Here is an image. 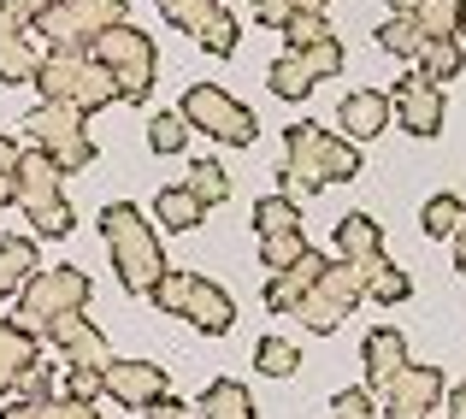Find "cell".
Here are the masks:
<instances>
[{"label":"cell","instance_id":"1","mask_svg":"<svg viewBox=\"0 0 466 419\" xmlns=\"http://www.w3.org/2000/svg\"><path fill=\"white\" fill-rule=\"evenodd\" d=\"M101 237H106V249H113V272L118 283H125L130 295H148L159 278H166V249H159V237H154V225L142 219V207H130V201H113L101 213Z\"/></svg>","mask_w":466,"mask_h":419},{"label":"cell","instance_id":"2","mask_svg":"<svg viewBox=\"0 0 466 419\" xmlns=\"http://www.w3.org/2000/svg\"><path fill=\"white\" fill-rule=\"evenodd\" d=\"M35 89L42 101H59V107H77L83 118H95L101 107L118 101V83L106 66H95L89 54H42V71H35Z\"/></svg>","mask_w":466,"mask_h":419},{"label":"cell","instance_id":"3","mask_svg":"<svg viewBox=\"0 0 466 419\" xmlns=\"http://www.w3.org/2000/svg\"><path fill=\"white\" fill-rule=\"evenodd\" d=\"M95 295L89 272H77V266H47V272H35L30 283L18 290V307H12V325L30 331V337H42L47 325H54L59 313H83Z\"/></svg>","mask_w":466,"mask_h":419},{"label":"cell","instance_id":"4","mask_svg":"<svg viewBox=\"0 0 466 419\" xmlns=\"http://www.w3.org/2000/svg\"><path fill=\"white\" fill-rule=\"evenodd\" d=\"M89 59L113 71L118 101H148V95H154L159 54H154V42L137 30V24H113V30H101V36H95V47H89Z\"/></svg>","mask_w":466,"mask_h":419},{"label":"cell","instance_id":"5","mask_svg":"<svg viewBox=\"0 0 466 419\" xmlns=\"http://www.w3.org/2000/svg\"><path fill=\"white\" fill-rule=\"evenodd\" d=\"M24 137L42 148V154L66 171V178H71V171H83V166H95V142H89V130H83V113H77V107L42 101L35 113H24Z\"/></svg>","mask_w":466,"mask_h":419},{"label":"cell","instance_id":"6","mask_svg":"<svg viewBox=\"0 0 466 419\" xmlns=\"http://www.w3.org/2000/svg\"><path fill=\"white\" fill-rule=\"evenodd\" d=\"M177 113L189 118V130H207L213 142H230V148H248L254 137H260L254 113L230 89H218V83H189L183 101H177Z\"/></svg>","mask_w":466,"mask_h":419},{"label":"cell","instance_id":"7","mask_svg":"<svg viewBox=\"0 0 466 419\" xmlns=\"http://www.w3.org/2000/svg\"><path fill=\"white\" fill-rule=\"evenodd\" d=\"M360 295H366V272L360 266H349V261H330L325 272H319V283L308 295H301V307H296V319L308 331H337L342 319L360 307Z\"/></svg>","mask_w":466,"mask_h":419},{"label":"cell","instance_id":"8","mask_svg":"<svg viewBox=\"0 0 466 419\" xmlns=\"http://www.w3.org/2000/svg\"><path fill=\"white\" fill-rule=\"evenodd\" d=\"M278 178H284L289 201H308V195L325 189V130L313 118H296L284 130V166H278Z\"/></svg>","mask_w":466,"mask_h":419},{"label":"cell","instance_id":"9","mask_svg":"<svg viewBox=\"0 0 466 419\" xmlns=\"http://www.w3.org/2000/svg\"><path fill=\"white\" fill-rule=\"evenodd\" d=\"M443 396H449L443 373H437V366L408 361L384 390H378V408H384V419H425L431 408H443Z\"/></svg>","mask_w":466,"mask_h":419},{"label":"cell","instance_id":"10","mask_svg":"<svg viewBox=\"0 0 466 419\" xmlns=\"http://www.w3.org/2000/svg\"><path fill=\"white\" fill-rule=\"evenodd\" d=\"M42 354H59L66 366H106L113 361V349H106V337L95 331L89 313H59L42 331Z\"/></svg>","mask_w":466,"mask_h":419},{"label":"cell","instance_id":"11","mask_svg":"<svg viewBox=\"0 0 466 419\" xmlns=\"http://www.w3.org/2000/svg\"><path fill=\"white\" fill-rule=\"evenodd\" d=\"M390 113H396V125H408L413 137H437V130H443V89L413 71V77H401L396 89H390Z\"/></svg>","mask_w":466,"mask_h":419},{"label":"cell","instance_id":"12","mask_svg":"<svg viewBox=\"0 0 466 419\" xmlns=\"http://www.w3.org/2000/svg\"><path fill=\"white\" fill-rule=\"evenodd\" d=\"M159 396H171V384H166V373H159L154 361H106V402L142 414Z\"/></svg>","mask_w":466,"mask_h":419},{"label":"cell","instance_id":"13","mask_svg":"<svg viewBox=\"0 0 466 419\" xmlns=\"http://www.w3.org/2000/svg\"><path fill=\"white\" fill-rule=\"evenodd\" d=\"M35 30L47 36V54H89L95 36H101V30H95V24L77 12V6H71V0H54V6H47L42 18H35Z\"/></svg>","mask_w":466,"mask_h":419},{"label":"cell","instance_id":"14","mask_svg":"<svg viewBox=\"0 0 466 419\" xmlns=\"http://www.w3.org/2000/svg\"><path fill=\"white\" fill-rule=\"evenodd\" d=\"M330 242H337V261L360 266V272L384 261V230H378L372 213H342L337 230H330Z\"/></svg>","mask_w":466,"mask_h":419},{"label":"cell","instance_id":"15","mask_svg":"<svg viewBox=\"0 0 466 419\" xmlns=\"http://www.w3.org/2000/svg\"><path fill=\"white\" fill-rule=\"evenodd\" d=\"M183 319H189L195 331H207V337H225V331L237 325V301H230V290H218L213 278H189Z\"/></svg>","mask_w":466,"mask_h":419},{"label":"cell","instance_id":"16","mask_svg":"<svg viewBox=\"0 0 466 419\" xmlns=\"http://www.w3.org/2000/svg\"><path fill=\"white\" fill-rule=\"evenodd\" d=\"M360 366H366V390H384L390 378L408 366V337H401V331H390V325L366 331V342H360Z\"/></svg>","mask_w":466,"mask_h":419},{"label":"cell","instance_id":"17","mask_svg":"<svg viewBox=\"0 0 466 419\" xmlns=\"http://www.w3.org/2000/svg\"><path fill=\"white\" fill-rule=\"evenodd\" d=\"M59 183H66V171H59L42 148H30V154L18 159V171H12V189H18V207H24V213H30V207L59 201Z\"/></svg>","mask_w":466,"mask_h":419},{"label":"cell","instance_id":"18","mask_svg":"<svg viewBox=\"0 0 466 419\" xmlns=\"http://www.w3.org/2000/svg\"><path fill=\"white\" fill-rule=\"evenodd\" d=\"M337 125H342V137H349V142H372L384 125H396V113H390V95H378V89H354L349 101L337 107Z\"/></svg>","mask_w":466,"mask_h":419},{"label":"cell","instance_id":"19","mask_svg":"<svg viewBox=\"0 0 466 419\" xmlns=\"http://www.w3.org/2000/svg\"><path fill=\"white\" fill-rule=\"evenodd\" d=\"M325 254H301V261L296 266H284V272H272V283H266V307H272V313H296V307H301V295H308L313 290V283H319V272H325Z\"/></svg>","mask_w":466,"mask_h":419},{"label":"cell","instance_id":"20","mask_svg":"<svg viewBox=\"0 0 466 419\" xmlns=\"http://www.w3.org/2000/svg\"><path fill=\"white\" fill-rule=\"evenodd\" d=\"M35 337L30 331H18L12 319H0V402H12V390H18V378L35 366Z\"/></svg>","mask_w":466,"mask_h":419},{"label":"cell","instance_id":"21","mask_svg":"<svg viewBox=\"0 0 466 419\" xmlns=\"http://www.w3.org/2000/svg\"><path fill=\"white\" fill-rule=\"evenodd\" d=\"M466 71V54H461V36H425V47H420V77L425 83H455Z\"/></svg>","mask_w":466,"mask_h":419},{"label":"cell","instance_id":"22","mask_svg":"<svg viewBox=\"0 0 466 419\" xmlns=\"http://www.w3.org/2000/svg\"><path fill=\"white\" fill-rule=\"evenodd\" d=\"M201 419H254V396L237 378H218L201 390Z\"/></svg>","mask_w":466,"mask_h":419},{"label":"cell","instance_id":"23","mask_svg":"<svg viewBox=\"0 0 466 419\" xmlns=\"http://www.w3.org/2000/svg\"><path fill=\"white\" fill-rule=\"evenodd\" d=\"M154 219H159L166 230H195V225L207 219V207L195 201L183 183H171V189H159V195H154Z\"/></svg>","mask_w":466,"mask_h":419},{"label":"cell","instance_id":"24","mask_svg":"<svg viewBox=\"0 0 466 419\" xmlns=\"http://www.w3.org/2000/svg\"><path fill=\"white\" fill-rule=\"evenodd\" d=\"M378 47H384L390 59H420L425 47V30L413 12H390V24H378Z\"/></svg>","mask_w":466,"mask_h":419},{"label":"cell","instance_id":"25","mask_svg":"<svg viewBox=\"0 0 466 419\" xmlns=\"http://www.w3.org/2000/svg\"><path fill=\"white\" fill-rule=\"evenodd\" d=\"M266 83H272V95H278V101H308L319 77H313L308 66H301V54H284V59H272Z\"/></svg>","mask_w":466,"mask_h":419},{"label":"cell","instance_id":"26","mask_svg":"<svg viewBox=\"0 0 466 419\" xmlns=\"http://www.w3.org/2000/svg\"><path fill=\"white\" fill-rule=\"evenodd\" d=\"M366 295H372L378 307H396V301L413 295V278L401 272L396 261H378V266H366Z\"/></svg>","mask_w":466,"mask_h":419},{"label":"cell","instance_id":"27","mask_svg":"<svg viewBox=\"0 0 466 419\" xmlns=\"http://www.w3.org/2000/svg\"><path fill=\"white\" fill-rule=\"evenodd\" d=\"M183 189H189L201 207H218V201L230 195V178H225V166H218V159H189V178H183Z\"/></svg>","mask_w":466,"mask_h":419},{"label":"cell","instance_id":"28","mask_svg":"<svg viewBox=\"0 0 466 419\" xmlns=\"http://www.w3.org/2000/svg\"><path fill=\"white\" fill-rule=\"evenodd\" d=\"M195 42H201L213 59H230V54H237V42H242V24H237V12H230V6H218L213 18L201 24V36H195Z\"/></svg>","mask_w":466,"mask_h":419},{"label":"cell","instance_id":"29","mask_svg":"<svg viewBox=\"0 0 466 419\" xmlns=\"http://www.w3.org/2000/svg\"><path fill=\"white\" fill-rule=\"evenodd\" d=\"M148 148L154 154H183V148H189V118H183L177 107H171V113H154L148 118Z\"/></svg>","mask_w":466,"mask_h":419},{"label":"cell","instance_id":"30","mask_svg":"<svg viewBox=\"0 0 466 419\" xmlns=\"http://www.w3.org/2000/svg\"><path fill=\"white\" fill-rule=\"evenodd\" d=\"M301 225V201H289V195H266V201H254V230L260 237H272V230H296Z\"/></svg>","mask_w":466,"mask_h":419},{"label":"cell","instance_id":"31","mask_svg":"<svg viewBox=\"0 0 466 419\" xmlns=\"http://www.w3.org/2000/svg\"><path fill=\"white\" fill-rule=\"evenodd\" d=\"M35 71H42V54H35L30 36H18V42L0 47V83H30Z\"/></svg>","mask_w":466,"mask_h":419},{"label":"cell","instance_id":"32","mask_svg":"<svg viewBox=\"0 0 466 419\" xmlns=\"http://www.w3.org/2000/svg\"><path fill=\"white\" fill-rule=\"evenodd\" d=\"M461 219H466V201H461V195H431V201H425V213H420V225H425V237H455Z\"/></svg>","mask_w":466,"mask_h":419},{"label":"cell","instance_id":"33","mask_svg":"<svg viewBox=\"0 0 466 419\" xmlns=\"http://www.w3.org/2000/svg\"><path fill=\"white\" fill-rule=\"evenodd\" d=\"M154 6H159V18L177 24L183 36H201V24L218 12V0H154Z\"/></svg>","mask_w":466,"mask_h":419},{"label":"cell","instance_id":"34","mask_svg":"<svg viewBox=\"0 0 466 419\" xmlns=\"http://www.w3.org/2000/svg\"><path fill=\"white\" fill-rule=\"evenodd\" d=\"M301 254H308V237H301V225H296V230H272V237H260V261L272 266V272L296 266Z\"/></svg>","mask_w":466,"mask_h":419},{"label":"cell","instance_id":"35","mask_svg":"<svg viewBox=\"0 0 466 419\" xmlns=\"http://www.w3.org/2000/svg\"><path fill=\"white\" fill-rule=\"evenodd\" d=\"M254 366H260L266 378H289L301 366V354H296V342H284V337H260V349H254Z\"/></svg>","mask_w":466,"mask_h":419},{"label":"cell","instance_id":"36","mask_svg":"<svg viewBox=\"0 0 466 419\" xmlns=\"http://www.w3.org/2000/svg\"><path fill=\"white\" fill-rule=\"evenodd\" d=\"M413 18L425 36H461V0H420Z\"/></svg>","mask_w":466,"mask_h":419},{"label":"cell","instance_id":"37","mask_svg":"<svg viewBox=\"0 0 466 419\" xmlns=\"http://www.w3.org/2000/svg\"><path fill=\"white\" fill-rule=\"evenodd\" d=\"M189 278L195 272H183V266H166V278L148 290V301L159 307V313H177L183 319V301H189Z\"/></svg>","mask_w":466,"mask_h":419},{"label":"cell","instance_id":"38","mask_svg":"<svg viewBox=\"0 0 466 419\" xmlns=\"http://www.w3.org/2000/svg\"><path fill=\"white\" fill-rule=\"evenodd\" d=\"M349 178H360V154H354L349 137L325 130V183H349Z\"/></svg>","mask_w":466,"mask_h":419},{"label":"cell","instance_id":"39","mask_svg":"<svg viewBox=\"0 0 466 419\" xmlns=\"http://www.w3.org/2000/svg\"><path fill=\"white\" fill-rule=\"evenodd\" d=\"M0 266H6V272L18 278V290H24V283L42 272V266H35V242L30 237H0Z\"/></svg>","mask_w":466,"mask_h":419},{"label":"cell","instance_id":"40","mask_svg":"<svg viewBox=\"0 0 466 419\" xmlns=\"http://www.w3.org/2000/svg\"><path fill=\"white\" fill-rule=\"evenodd\" d=\"M289 54H296V47H289ZM301 66H308L313 77H337V71H342V42H337V36H325V42L301 47Z\"/></svg>","mask_w":466,"mask_h":419},{"label":"cell","instance_id":"41","mask_svg":"<svg viewBox=\"0 0 466 419\" xmlns=\"http://www.w3.org/2000/svg\"><path fill=\"white\" fill-rule=\"evenodd\" d=\"M12 396H18V402H30V408L54 396V366H47V354H35V366L18 378V390H12Z\"/></svg>","mask_w":466,"mask_h":419},{"label":"cell","instance_id":"42","mask_svg":"<svg viewBox=\"0 0 466 419\" xmlns=\"http://www.w3.org/2000/svg\"><path fill=\"white\" fill-rule=\"evenodd\" d=\"M284 36H289V47H296V54H301V47L325 42V36H330V24H325V12H296V18L284 24Z\"/></svg>","mask_w":466,"mask_h":419},{"label":"cell","instance_id":"43","mask_svg":"<svg viewBox=\"0 0 466 419\" xmlns=\"http://www.w3.org/2000/svg\"><path fill=\"white\" fill-rule=\"evenodd\" d=\"M330 419H378V390H342V396H330Z\"/></svg>","mask_w":466,"mask_h":419},{"label":"cell","instance_id":"44","mask_svg":"<svg viewBox=\"0 0 466 419\" xmlns=\"http://www.w3.org/2000/svg\"><path fill=\"white\" fill-rule=\"evenodd\" d=\"M66 396H77V402H101V396H106V366H71Z\"/></svg>","mask_w":466,"mask_h":419},{"label":"cell","instance_id":"45","mask_svg":"<svg viewBox=\"0 0 466 419\" xmlns=\"http://www.w3.org/2000/svg\"><path fill=\"white\" fill-rule=\"evenodd\" d=\"M35 419H95V402H77V396H47V402H35Z\"/></svg>","mask_w":466,"mask_h":419},{"label":"cell","instance_id":"46","mask_svg":"<svg viewBox=\"0 0 466 419\" xmlns=\"http://www.w3.org/2000/svg\"><path fill=\"white\" fill-rule=\"evenodd\" d=\"M71 6H77L83 18L95 24V30H113V24H125V0H71Z\"/></svg>","mask_w":466,"mask_h":419},{"label":"cell","instance_id":"47","mask_svg":"<svg viewBox=\"0 0 466 419\" xmlns=\"http://www.w3.org/2000/svg\"><path fill=\"white\" fill-rule=\"evenodd\" d=\"M254 18H260L266 30H284V24L296 18V6H289V0H254Z\"/></svg>","mask_w":466,"mask_h":419},{"label":"cell","instance_id":"48","mask_svg":"<svg viewBox=\"0 0 466 419\" xmlns=\"http://www.w3.org/2000/svg\"><path fill=\"white\" fill-rule=\"evenodd\" d=\"M142 419H189V402H177V396H159L142 408Z\"/></svg>","mask_w":466,"mask_h":419},{"label":"cell","instance_id":"49","mask_svg":"<svg viewBox=\"0 0 466 419\" xmlns=\"http://www.w3.org/2000/svg\"><path fill=\"white\" fill-rule=\"evenodd\" d=\"M18 36H30V24H24L18 12L6 6V0H0V47H6V42H18Z\"/></svg>","mask_w":466,"mask_h":419},{"label":"cell","instance_id":"50","mask_svg":"<svg viewBox=\"0 0 466 419\" xmlns=\"http://www.w3.org/2000/svg\"><path fill=\"white\" fill-rule=\"evenodd\" d=\"M18 159H24L18 137H0V178H12V171H18Z\"/></svg>","mask_w":466,"mask_h":419},{"label":"cell","instance_id":"51","mask_svg":"<svg viewBox=\"0 0 466 419\" xmlns=\"http://www.w3.org/2000/svg\"><path fill=\"white\" fill-rule=\"evenodd\" d=\"M6 6H12V12H18V18H24V24H30V30H35V18H42V12H47V6H54V0H6Z\"/></svg>","mask_w":466,"mask_h":419},{"label":"cell","instance_id":"52","mask_svg":"<svg viewBox=\"0 0 466 419\" xmlns=\"http://www.w3.org/2000/svg\"><path fill=\"white\" fill-rule=\"evenodd\" d=\"M0 419H35V408H30V402H18V396H12V402H0Z\"/></svg>","mask_w":466,"mask_h":419},{"label":"cell","instance_id":"53","mask_svg":"<svg viewBox=\"0 0 466 419\" xmlns=\"http://www.w3.org/2000/svg\"><path fill=\"white\" fill-rule=\"evenodd\" d=\"M443 408H449V419H466V384H461V390H449Z\"/></svg>","mask_w":466,"mask_h":419},{"label":"cell","instance_id":"54","mask_svg":"<svg viewBox=\"0 0 466 419\" xmlns=\"http://www.w3.org/2000/svg\"><path fill=\"white\" fill-rule=\"evenodd\" d=\"M455 266L466 272V219H461V230H455Z\"/></svg>","mask_w":466,"mask_h":419},{"label":"cell","instance_id":"55","mask_svg":"<svg viewBox=\"0 0 466 419\" xmlns=\"http://www.w3.org/2000/svg\"><path fill=\"white\" fill-rule=\"evenodd\" d=\"M6 295H18V278H12L6 266H0V301H6Z\"/></svg>","mask_w":466,"mask_h":419},{"label":"cell","instance_id":"56","mask_svg":"<svg viewBox=\"0 0 466 419\" xmlns=\"http://www.w3.org/2000/svg\"><path fill=\"white\" fill-rule=\"evenodd\" d=\"M289 6H296V12H325L330 0H289Z\"/></svg>","mask_w":466,"mask_h":419},{"label":"cell","instance_id":"57","mask_svg":"<svg viewBox=\"0 0 466 419\" xmlns=\"http://www.w3.org/2000/svg\"><path fill=\"white\" fill-rule=\"evenodd\" d=\"M18 201V189H12V178H0V207H12Z\"/></svg>","mask_w":466,"mask_h":419},{"label":"cell","instance_id":"58","mask_svg":"<svg viewBox=\"0 0 466 419\" xmlns=\"http://www.w3.org/2000/svg\"><path fill=\"white\" fill-rule=\"evenodd\" d=\"M384 6H390V12H413V6H420V0H384Z\"/></svg>","mask_w":466,"mask_h":419},{"label":"cell","instance_id":"59","mask_svg":"<svg viewBox=\"0 0 466 419\" xmlns=\"http://www.w3.org/2000/svg\"><path fill=\"white\" fill-rule=\"evenodd\" d=\"M461 36H466V0H461Z\"/></svg>","mask_w":466,"mask_h":419}]
</instances>
